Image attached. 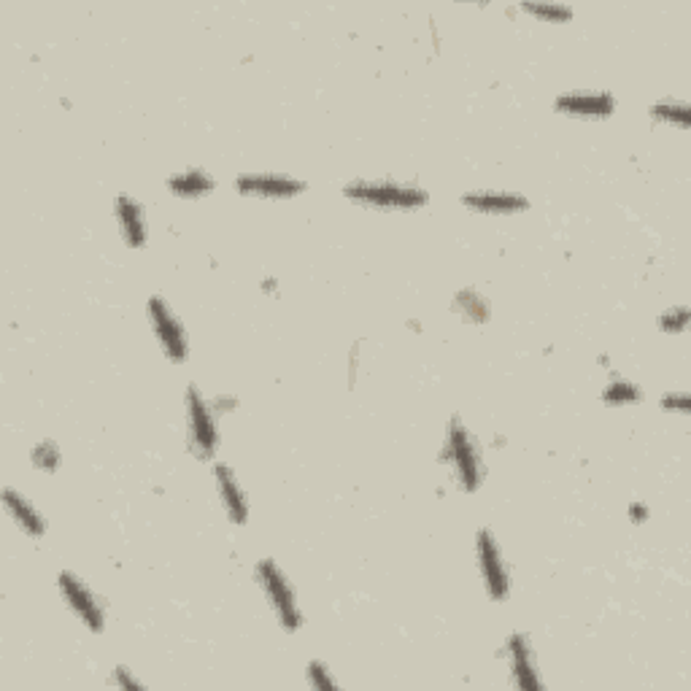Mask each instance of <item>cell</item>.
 <instances>
[{
	"instance_id": "17",
	"label": "cell",
	"mask_w": 691,
	"mask_h": 691,
	"mask_svg": "<svg viewBox=\"0 0 691 691\" xmlns=\"http://www.w3.org/2000/svg\"><path fill=\"white\" fill-rule=\"evenodd\" d=\"M602 400L611 405H635L643 400V389L638 384L627 381V378H613L611 384L605 386Z\"/></svg>"
},
{
	"instance_id": "15",
	"label": "cell",
	"mask_w": 691,
	"mask_h": 691,
	"mask_svg": "<svg viewBox=\"0 0 691 691\" xmlns=\"http://www.w3.org/2000/svg\"><path fill=\"white\" fill-rule=\"evenodd\" d=\"M214 187L216 181L206 171H200V168H189V171L168 179V189H171L173 195H179V198H206Z\"/></svg>"
},
{
	"instance_id": "24",
	"label": "cell",
	"mask_w": 691,
	"mask_h": 691,
	"mask_svg": "<svg viewBox=\"0 0 691 691\" xmlns=\"http://www.w3.org/2000/svg\"><path fill=\"white\" fill-rule=\"evenodd\" d=\"M111 683H117V686H122V689H130V686H133V689H141V686H144L141 681H135L133 673L125 670V667H117V673H114V681Z\"/></svg>"
},
{
	"instance_id": "16",
	"label": "cell",
	"mask_w": 691,
	"mask_h": 691,
	"mask_svg": "<svg viewBox=\"0 0 691 691\" xmlns=\"http://www.w3.org/2000/svg\"><path fill=\"white\" fill-rule=\"evenodd\" d=\"M454 308H457L459 314L465 316L467 322H473V324H484L486 319L492 316L489 300H486V297L473 287L462 289V292L454 297Z\"/></svg>"
},
{
	"instance_id": "5",
	"label": "cell",
	"mask_w": 691,
	"mask_h": 691,
	"mask_svg": "<svg viewBox=\"0 0 691 691\" xmlns=\"http://www.w3.org/2000/svg\"><path fill=\"white\" fill-rule=\"evenodd\" d=\"M146 316H149V322H152V333L154 338H157V343H160V349L165 351V357L171 359V362H176V365L184 362V359L189 357L187 330H184V324H181V319L176 316V311L168 306V300H162L160 295L149 297V303H146Z\"/></svg>"
},
{
	"instance_id": "2",
	"label": "cell",
	"mask_w": 691,
	"mask_h": 691,
	"mask_svg": "<svg viewBox=\"0 0 691 691\" xmlns=\"http://www.w3.org/2000/svg\"><path fill=\"white\" fill-rule=\"evenodd\" d=\"M443 462L449 465L451 478L457 481L462 492H476L484 484V457L481 446L467 430L459 416H451L449 430H446V443H443Z\"/></svg>"
},
{
	"instance_id": "23",
	"label": "cell",
	"mask_w": 691,
	"mask_h": 691,
	"mask_svg": "<svg viewBox=\"0 0 691 691\" xmlns=\"http://www.w3.org/2000/svg\"><path fill=\"white\" fill-rule=\"evenodd\" d=\"M662 408H665V411L686 413L689 411V400H686V395H683V392H678V395H665L662 397Z\"/></svg>"
},
{
	"instance_id": "26",
	"label": "cell",
	"mask_w": 691,
	"mask_h": 691,
	"mask_svg": "<svg viewBox=\"0 0 691 691\" xmlns=\"http://www.w3.org/2000/svg\"><path fill=\"white\" fill-rule=\"evenodd\" d=\"M632 516H635V521H643L648 516L646 508H640V505H632Z\"/></svg>"
},
{
	"instance_id": "22",
	"label": "cell",
	"mask_w": 691,
	"mask_h": 691,
	"mask_svg": "<svg viewBox=\"0 0 691 691\" xmlns=\"http://www.w3.org/2000/svg\"><path fill=\"white\" fill-rule=\"evenodd\" d=\"M524 9L532 11V14H538V17L554 19V22H562V19L573 17V9H570V6H546V3L535 6V3H527Z\"/></svg>"
},
{
	"instance_id": "3",
	"label": "cell",
	"mask_w": 691,
	"mask_h": 691,
	"mask_svg": "<svg viewBox=\"0 0 691 691\" xmlns=\"http://www.w3.org/2000/svg\"><path fill=\"white\" fill-rule=\"evenodd\" d=\"M254 575L260 581L262 592H265V600H268L270 611L276 613V619L287 632H297L303 627V613H300V605H297L295 586L289 584L287 573L281 570L273 559H262L254 567Z\"/></svg>"
},
{
	"instance_id": "20",
	"label": "cell",
	"mask_w": 691,
	"mask_h": 691,
	"mask_svg": "<svg viewBox=\"0 0 691 691\" xmlns=\"http://www.w3.org/2000/svg\"><path fill=\"white\" fill-rule=\"evenodd\" d=\"M686 324H689V308L686 306H675L659 316V327H662V333L678 335L686 330Z\"/></svg>"
},
{
	"instance_id": "6",
	"label": "cell",
	"mask_w": 691,
	"mask_h": 691,
	"mask_svg": "<svg viewBox=\"0 0 691 691\" xmlns=\"http://www.w3.org/2000/svg\"><path fill=\"white\" fill-rule=\"evenodd\" d=\"M476 557L478 570H481V581H484L486 586V594H489L494 602L508 600V594H511V573H508V565H505L503 548H500V543H497L492 530L478 532Z\"/></svg>"
},
{
	"instance_id": "11",
	"label": "cell",
	"mask_w": 691,
	"mask_h": 691,
	"mask_svg": "<svg viewBox=\"0 0 691 691\" xmlns=\"http://www.w3.org/2000/svg\"><path fill=\"white\" fill-rule=\"evenodd\" d=\"M557 111L562 114H573V117H586V119H602L611 117L613 108H616V100H613L611 92L597 90V92H567V95H559L557 98Z\"/></svg>"
},
{
	"instance_id": "1",
	"label": "cell",
	"mask_w": 691,
	"mask_h": 691,
	"mask_svg": "<svg viewBox=\"0 0 691 691\" xmlns=\"http://www.w3.org/2000/svg\"><path fill=\"white\" fill-rule=\"evenodd\" d=\"M343 195L381 211H419L430 203L427 189L397 179H357L343 187Z\"/></svg>"
},
{
	"instance_id": "13",
	"label": "cell",
	"mask_w": 691,
	"mask_h": 691,
	"mask_svg": "<svg viewBox=\"0 0 691 691\" xmlns=\"http://www.w3.org/2000/svg\"><path fill=\"white\" fill-rule=\"evenodd\" d=\"M462 203L481 214H519L530 208V200L519 195V192H467L462 195Z\"/></svg>"
},
{
	"instance_id": "7",
	"label": "cell",
	"mask_w": 691,
	"mask_h": 691,
	"mask_svg": "<svg viewBox=\"0 0 691 691\" xmlns=\"http://www.w3.org/2000/svg\"><path fill=\"white\" fill-rule=\"evenodd\" d=\"M57 589H60L63 600L68 602V608L79 616L84 627L92 629V632H103V627H106V608H103V602L95 597V592L81 581L79 575L63 570V573L57 575Z\"/></svg>"
},
{
	"instance_id": "12",
	"label": "cell",
	"mask_w": 691,
	"mask_h": 691,
	"mask_svg": "<svg viewBox=\"0 0 691 691\" xmlns=\"http://www.w3.org/2000/svg\"><path fill=\"white\" fill-rule=\"evenodd\" d=\"M114 214H117L119 233H122V241L130 246V249H144L146 241H149V222H146V214L141 203L130 195H119L117 203H114Z\"/></svg>"
},
{
	"instance_id": "14",
	"label": "cell",
	"mask_w": 691,
	"mask_h": 691,
	"mask_svg": "<svg viewBox=\"0 0 691 691\" xmlns=\"http://www.w3.org/2000/svg\"><path fill=\"white\" fill-rule=\"evenodd\" d=\"M3 505H6V511H9V516L14 519V524H17L25 535H30V538H41V535H44L46 519L33 508V503L27 500L25 494L14 492L11 486H6V489H3Z\"/></svg>"
},
{
	"instance_id": "19",
	"label": "cell",
	"mask_w": 691,
	"mask_h": 691,
	"mask_svg": "<svg viewBox=\"0 0 691 691\" xmlns=\"http://www.w3.org/2000/svg\"><path fill=\"white\" fill-rule=\"evenodd\" d=\"M30 459H33V465H36L38 470L54 473V470L60 467V462H63V454H60V446H57L54 440H41V443H36L33 451H30Z\"/></svg>"
},
{
	"instance_id": "9",
	"label": "cell",
	"mask_w": 691,
	"mask_h": 691,
	"mask_svg": "<svg viewBox=\"0 0 691 691\" xmlns=\"http://www.w3.org/2000/svg\"><path fill=\"white\" fill-rule=\"evenodd\" d=\"M241 195H252V198H295L300 192H306V181H297L292 176H279V173H252V176H241L233 184Z\"/></svg>"
},
{
	"instance_id": "21",
	"label": "cell",
	"mask_w": 691,
	"mask_h": 691,
	"mask_svg": "<svg viewBox=\"0 0 691 691\" xmlns=\"http://www.w3.org/2000/svg\"><path fill=\"white\" fill-rule=\"evenodd\" d=\"M308 681L314 683L316 689H335V686H338L333 675H330V670H327V665L319 662V659H314V662L308 665Z\"/></svg>"
},
{
	"instance_id": "8",
	"label": "cell",
	"mask_w": 691,
	"mask_h": 691,
	"mask_svg": "<svg viewBox=\"0 0 691 691\" xmlns=\"http://www.w3.org/2000/svg\"><path fill=\"white\" fill-rule=\"evenodd\" d=\"M505 659L511 667V678L519 689H543V678L538 670V656L530 638L524 632H513L505 640Z\"/></svg>"
},
{
	"instance_id": "4",
	"label": "cell",
	"mask_w": 691,
	"mask_h": 691,
	"mask_svg": "<svg viewBox=\"0 0 691 691\" xmlns=\"http://www.w3.org/2000/svg\"><path fill=\"white\" fill-rule=\"evenodd\" d=\"M184 408H187V432H189V449L200 459H211L219 449V424H216L214 405L200 395L195 384L189 386L184 395Z\"/></svg>"
},
{
	"instance_id": "25",
	"label": "cell",
	"mask_w": 691,
	"mask_h": 691,
	"mask_svg": "<svg viewBox=\"0 0 691 691\" xmlns=\"http://www.w3.org/2000/svg\"><path fill=\"white\" fill-rule=\"evenodd\" d=\"M211 405H214L216 413H230L233 408H238V400L235 397H216Z\"/></svg>"
},
{
	"instance_id": "18",
	"label": "cell",
	"mask_w": 691,
	"mask_h": 691,
	"mask_svg": "<svg viewBox=\"0 0 691 691\" xmlns=\"http://www.w3.org/2000/svg\"><path fill=\"white\" fill-rule=\"evenodd\" d=\"M651 117L670 125H689V103L686 100H659L651 106Z\"/></svg>"
},
{
	"instance_id": "10",
	"label": "cell",
	"mask_w": 691,
	"mask_h": 691,
	"mask_svg": "<svg viewBox=\"0 0 691 691\" xmlns=\"http://www.w3.org/2000/svg\"><path fill=\"white\" fill-rule=\"evenodd\" d=\"M214 473L216 489H219V500H222V508H225L227 519L233 524H246L249 521V500H246V492H243L241 481L235 476V470L225 462H216L211 467Z\"/></svg>"
}]
</instances>
